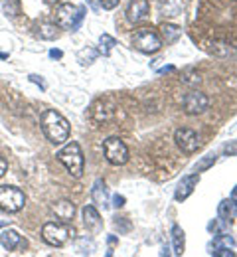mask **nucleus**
I'll return each mask as SVG.
<instances>
[{
	"mask_svg": "<svg viewBox=\"0 0 237 257\" xmlns=\"http://www.w3.org/2000/svg\"><path fill=\"white\" fill-rule=\"evenodd\" d=\"M58 159L68 168V172L73 178H81L83 176L85 159H83V153H81V149H79V145L75 141H69L68 145L58 153Z\"/></svg>",
	"mask_w": 237,
	"mask_h": 257,
	"instance_id": "obj_2",
	"label": "nucleus"
},
{
	"mask_svg": "<svg viewBox=\"0 0 237 257\" xmlns=\"http://www.w3.org/2000/svg\"><path fill=\"white\" fill-rule=\"evenodd\" d=\"M215 161H217V157H215V155H207V157H203L202 161L198 162L194 168H196L198 172H202V170H205V168H209V166H211Z\"/></svg>",
	"mask_w": 237,
	"mask_h": 257,
	"instance_id": "obj_24",
	"label": "nucleus"
},
{
	"mask_svg": "<svg viewBox=\"0 0 237 257\" xmlns=\"http://www.w3.org/2000/svg\"><path fill=\"white\" fill-rule=\"evenodd\" d=\"M26 204V196L16 186H0V210L14 214L20 212Z\"/></svg>",
	"mask_w": 237,
	"mask_h": 257,
	"instance_id": "obj_6",
	"label": "nucleus"
},
{
	"mask_svg": "<svg viewBox=\"0 0 237 257\" xmlns=\"http://www.w3.org/2000/svg\"><path fill=\"white\" fill-rule=\"evenodd\" d=\"M217 214H219V220L221 222H233L237 216V206L231 200H221L219 206H217Z\"/></svg>",
	"mask_w": 237,
	"mask_h": 257,
	"instance_id": "obj_15",
	"label": "nucleus"
},
{
	"mask_svg": "<svg viewBox=\"0 0 237 257\" xmlns=\"http://www.w3.org/2000/svg\"><path fill=\"white\" fill-rule=\"evenodd\" d=\"M50 56H52V58H62V52H60V50H52Z\"/></svg>",
	"mask_w": 237,
	"mask_h": 257,
	"instance_id": "obj_30",
	"label": "nucleus"
},
{
	"mask_svg": "<svg viewBox=\"0 0 237 257\" xmlns=\"http://www.w3.org/2000/svg\"><path fill=\"white\" fill-rule=\"evenodd\" d=\"M148 0H133L131 4H129V8H127V18H129V22H140V20H144L146 18V14H148Z\"/></svg>",
	"mask_w": 237,
	"mask_h": 257,
	"instance_id": "obj_12",
	"label": "nucleus"
},
{
	"mask_svg": "<svg viewBox=\"0 0 237 257\" xmlns=\"http://www.w3.org/2000/svg\"><path fill=\"white\" fill-rule=\"evenodd\" d=\"M20 241H22V237H20V233H18L16 229H4V231L0 233V243H2V247L8 249V251L16 249V247L20 245Z\"/></svg>",
	"mask_w": 237,
	"mask_h": 257,
	"instance_id": "obj_14",
	"label": "nucleus"
},
{
	"mask_svg": "<svg viewBox=\"0 0 237 257\" xmlns=\"http://www.w3.org/2000/svg\"><path fill=\"white\" fill-rule=\"evenodd\" d=\"M91 198H93V202L97 206H103V208L109 204V192H107V186H105V182H103L101 178L95 180V184L91 188Z\"/></svg>",
	"mask_w": 237,
	"mask_h": 257,
	"instance_id": "obj_16",
	"label": "nucleus"
},
{
	"mask_svg": "<svg viewBox=\"0 0 237 257\" xmlns=\"http://www.w3.org/2000/svg\"><path fill=\"white\" fill-rule=\"evenodd\" d=\"M6 170H8V162H6L4 159H2V157H0V178L6 174Z\"/></svg>",
	"mask_w": 237,
	"mask_h": 257,
	"instance_id": "obj_29",
	"label": "nucleus"
},
{
	"mask_svg": "<svg viewBox=\"0 0 237 257\" xmlns=\"http://www.w3.org/2000/svg\"><path fill=\"white\" fill-rule=\"evenodd\" d=\"M174 141H176L178 149H180L182 153H186V155H192V153H196V151L202 147L200 135H198L196 131L186 128V127L178 128V131L174 133Z\"/></svg>",
	"mask_w": 237,
	"mask_h": 257,
	"instance_id": "obj_8",
	"label": "nucleus"
},
{
	"mask_svg": "<svg viewBox=\"0 0 237 257\" xmlns=\"http://www.w3.org/2000/svg\"><path fill=\"white\" fill-rule=\"evenodd\" d=\"M46 2H48V4H56L58 0H46Z\"/></svg>",
	"mask_w": 237,
	"mask_h": 257,
	"instance_id": "obj_32",
	"label": "nucleus"
},
{
	"mask_svg": "<svg viewBox=\"0 0 237 257\" xmlns=\"http://www.w3.org/2000/svg\"><path fill=\"white\" fill-rule=\"evenodd\" d=\"M103 153L107 162L113 166H123L129 162V149L119 137H109L107 141H103Z\"/></svg>",
	"mask_w": 237,
	"mask_h": 257,
	"instance_id": "obj_5",
	"label": "nucleus"
},
{
	"mask_svg": "<svg viewBox=\"0 0 237 257\" xmlns=\"http://www.w3.org/2000/svg\"><path fill=\"white\" fill-rule=\"evenodd\" d=\"M99 42H101V52L105 56H109L111 54V50H113V46L117 44L115 42V38L113 36H109V34H103L101 38H99Z\"/></svg>",
	"mask_w": 237,
	"mask_h": 257,
	"instance_id": "obj_21",
	"label": "nucleus"
},
{
	"mask_svg": "<svg viewBox=\"0 0 237 257\" xmlns=\"http://www.w3.org/2000/svg\"><path fill=\"white\" fill-rule=\"evenodd\" d=\"M113 206H115V208H123V206H125V196H119V194L113 196Z\"/></svg>",
	"mask_w": 237,
	"mask_h": 257,
	"instance_id": "obj_28",
	"label": "nucleus"
},
{
	"mask_svg": "<svg viewBox=\"0 0 237 257\" xmlns=\"http://www.w3.org/2000/svg\"><path fill=\"white\" fill-rule=\"evenodd\" d=\"M83 14H85V8L75 6L71 2H64L56 8V24L58 28H64V30H75L81 24Z\"/></svg>",
	"mask_w": 237,
	"mask_h": 257,
	"instance_id": "obj_3",
	"label": "nucleus"
},
{
	"mask_svg": "<svg viewBox=\"0 0 237 257\" xmlns=\"http://www.w3.org/2000/svg\"><path fill=\"white\" fill-rule=\"evenodd\" d=\"M99 4H101L105 10H113V8H117L119 0H99Z\"/></svg>",
	"mask_w": 237,
	"mask_h": 257,
	"instance_id": "obj_27",
	"label": "nucleus"
},
{
	"mask_svg": "<svg viewBox=\"0 0 237 257\" xmlns=\"http://www.w3.org/2000/svg\"><path fill=\"white\" fill-rule=\"evenodd\" d=\"M135 48L142 54H156L162 48V40L154 30L142 28L135 34Z\"/></svg>",
	"mask_w": 237,
	"mask_h": 257,
	"instance_id": "obj_7",
	"label": "nucleus"
},
{
	"mask_svg": "<svg viewBox=\"0 0 237 257\" xmlns=\"http://www.w3.org/2000/svg\"><path fill=\"white\" fill-rule=\"evenodd\" d=\"M213 245H215V249L221 247V245H225V247H233V245H235V239H233L231 235H217L215 241H213Z\"/></svg>",
	"mask_w": 237,
	"mask_h": 257,
	"instance_id": "obj_23",
	"label": "nucleus"
},
{
	"mask_svg": "<svg viewBox=\"0 0 237 257\" xmlns=\"http://www.w3.org/2000/svg\"><path fill=\"white\" fill-rule=\"evenodd\" d=\"M231 202H233V204L237 206V186L233 188V192H231Z\"/></svg>",
	"mask_w": 237,
	"mask_h": 257,
	"instance_id": "obj_31",
	"label": "nucleus"
},
{
	"mask_svg": "<svg viewBox=\"0 0 237 257\" xmlns=\"http://www.w3.org/2000/svg\"><path fill=\"white\" fill-rule=\"evenodd\" d=\"M209 107V99L202 91H192L184 99V111L188 115H200Z\"/></svg>",
	"mask_w": 237,
	"mask_h": 257,
	"instance_id": "obj_9",
	"label": "nucleus"
},
{
	"mask_svg": "<svg viewBox=\"0 0 237 257\" xmlns=\"http://www.w3.org/2000/svg\"><path fill=\"white\" fill-rule=\"evenodd\" d=\"M111 115H113V105H103V103H99L97 109L93 111V119L99 121V123L101 121H109Z\"/></svg>",
	"mask_w": 237,
	"mask_h": 257,
	"instance_id": "obj_18",
	"label": "nucleus"
},
{
	"mask_svg": "<svg viewBox=\"0 0 237 257\" xmlns=\"http://www.w3.org/2000/svg\"><path fill=\"white\" fill-rule=\"evenodd\" d=\"M223 155L227 157H237V141H229L223 145Z\"/></svg>",
	"mask_w": 237,
	"mask_h": 257,
	"instance_id": "obj_25",
	"label": "nucleus"
},
{
	"mask_svg": "<svg viewBox=\"0 0 237 257\" xmlns=\"http://www.w3.org/2000/svg\"><path fill=\"white\" fill-rule=\"evenodd\" d=\"M73 235V229H69L64 222H48L42 227V237L52 247H62L68 243V239Z\"/></svg>",
	"mask_w": 237,
	"mask_h": 257,
	"instance_id": "obj_4",
	"label": "nucleus"
},
{
	"mask_svg": "<svg viewBox=\"0 0 237 257\" xmlns=\"http://www.w3.org/2000/svg\"><path fill=\"white\" fill-rule=\"evenodd\" d=\"M38 30H40L42 40H56L58 38V24H42Z\"/></svg>",
	"mask_w": 237,
	"mask_h": 257,
	"instance_id": "obj_19",
	"label": "nucleus"
},
{
	"mask_svg": "<svg viewBox=\"0 0 237 257\" xmlns=\"http://www.w3.org/2000/svg\"><path fill=\"white\" fill-rule=\"evenodd\" d=\"M198 182H200V174H190V176H184V178L178 182V188H176V192H174V200H176V202L186 200L190 194L194 192V188L198 186Z\"/></svg>",
	"mask_w": 237,
	"mask_h": 257,
	"instance_id": "obj_10",
	"label": "nucleus"
},
{
	"mask_svg": "<svg viewBox=\"0 0 237 257\" xmlns=\"http://www.w3.org/2000/svg\"><path fill=\"white\" fill-rule=\"evenodd\" d=\"M215 257H235L233 251H229V247H217L215 251H211Z\"/></svg>",
	"mask_w": 237,
	"mask_h": 257,
	"instance_id": "obj_26",
	"label": "nucleus"
},
{
	"mask_svg": "<svg viewBox=\"0 0 237 257\" xmlns=\"http://www.w3.org/2000/svg\"><path fill=\"white\" fill-rule=\"evenodd\" d=\"M184 247H186V237L180 225H172V253L174 255H184Z\"/></svg>",
	"mask_w": 237,
	"mask_h": 257,
	"instance_id": "obj_17",
	"label": "nucleus"
},
{
	"mask_svg": "<svg viewBox=\"0 0 237 257\" xmlns=\"http://www.w3.org/2000/svg\"><path fill=\"white\" fill-rule=\"evenodd\" d=\"M81 216H83V224H85L87 229L97 231V229L101 227V216H99V212L95 210V206H85V208L81 210Z\"/></svg>",
	"mask_w": 237,
	"mask_h": 257,
	"instance_id": "obj_13",
	"label": "nucleus"
},
{
	"mask_svg": "<svg viewBox=\"0 0 237 257\" xmlns=\"http://www.w3.org/2000/svg\"><path fill=\"white\" fill-rule=\"evenodd\" d=\"M180 28L178 26H174V24H164L162 26V36H164V40L168 42V44H172V42H176L178 38H180Z\"/></svg>",
	"mask_w": 237,
	"mask_h": 257,
	"instance_id": "obj_20",
	"label": "nucleus"
},
{
	"mask_svg": "<svg viewBox=\"0 0 237 257\" xmlns=\"http://www.w3.org/2000/svg\"><path fill=\"white\" fill-rule=\"evenodd\" d=\"M182 81H184L186 85H200V83H202V77H200L196 71H188V73L182 75Z\"/></svg>",
	"mask_w": 237,
	"mask_h": 257,
	"instance_id": "obj_22",
	"label": "nucleus"
},
{
	"mask_svg": "<svg viewBox=\"0 0 237 257\" xmlns=\"http://www.w3.org/2000/svg\"><path fill=\"white\" fill-rule=\"evenodd\" d=\"M42 131L52 145H64L69 141V121L58 111L48 109L42 115Z\"/></svg>",
	"mask_w": 237,
	"mask_h": 257,
	"instance_id": "obj_1",
	"label": "nucleus"
},
{
	"mask_svg": "<svg viewBox=\"0 0 237 257\" xmlns=\"http://www.w3.org/2000/svg\"><path fill=\"white\" fill-rule=\"evenodd\" d=\"M52 212L56 214V218H58L60 222L69 224V222L73 220V216H75V204H73L71 200H60V202H56V204L52 206Z\"/></svg>",
	"mask_w": 237,
	"mask_h": 257,
	"instance_id": "obj_11",
	"label": "nucleus"
}]
</instances>
